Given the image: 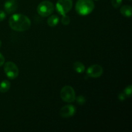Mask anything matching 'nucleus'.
<instances>
[{
	"label": "nucleus",
	"instance_id": "4",
	"mask_svg": "<svg viewBox=\"0 0 132 132\" xmlns=\"http://www.w3.org/2000/svg\"><path fill=\"white\" fill-rule=\"evenodd\" d=\"M62 100L67 103H73L76 100V92L74 89L70 86H64L62 88L60 92Z\"/></svg>",
	"mask_w": 132,
	"mask_h": 132
},
{
	"label": "nucleus",
	"instance_id": "22",
	"mask_svg": "<svg viewBox=\"0 0 132 132\" xmlns=\"http://www.w3.org/2000/svg\"><path fill=\"white\" fill-rule=\"evenodd\" d=\"M128 1H131V0H128Z\"/></svg>",
	"mask_w": 132,
	"mask_h": 132
},
{
	"label": "nucleus",
	"instance_id": "11",
	"mask_svg": "<svg viewBox=\"0 0 132 132\" xmlns=\"http://www.w3.org/2000/svg\"><path fill=\"white\" fill-rule=\"evenodd\" d=\"M59 21V18L57 15H52L48 18L47 20V23L48 26L54 27L58 24Z\"/></svg>",
	"mask_w": 132,
	"mask_h": 132
},
{
	"label": "nucleus",
	"instance_id": "15",
	"mask_svg": "<svg viewBox=\"0 0 132 132\" xmlns=\"http://www.w3.org/2000/svg\"><path fill=\"white\" fill-rule=\"evenodd\" d=\"M61 23L62 24L64 25H68L70 23V19L69 16L67 15L66 14L63 15V18L61 19Z\"/></svg>",
	"mask_w": 132,
	"mask_h": 132
},
{
	"label": "nucleus",
	"instance_id": "2",
	"mask_svg": "<svg viewBox=\"0 0 132 132\" xmlns=\"http://www.w3.org/2000/svg\"><path fill=\"white\" fill-rule=\"evenodd\" d=\"M75 8L79 15H86L94 10L95 4L92 0H77Z\"/></svg>",
	"mask_w": 132,
	"mask_h": 132
},
{
	"label": "nucleus",
	"instance_id": "8",
	"mask_svg": "<svg viewBox=\"0 0 132 132\" xmlns=\"http://www.w3.org/2000/svg\"><path fill=\"white\" fill-rule=\"evenodd\" d=\"M76 112V107L72 104H68V105L64 106L59 112V115L63 118H69L72 117L75 115Z\"/></svg>",
	"mask_w": 132,
	"mask_h": 132
},
{
	"label": "nucleus",
	"instance_id": "12",
	"mask_svg": "<svg viewBox=\"0 0 132 132\" xmlns=\"http://www.w3.org/2000/svg\"><path fill=\"white\" fill-rule=\"evenodd\" d=\"M73 70L79 73H82L85 72V67L82 63L79 61L75 62L73 64Z\"/></svg>",
	"mask_w": 132,
	"mask_h": 132
},
{
	"label": "nucleus",
	"instance_id": "6",
	"mask_svg": "<svg viewBox=\"0 0 132 132\" xmlns=\"http://www.w3.org/2000/svg\"><path fill=\"white\" fill-rule=\"evenodd\" d=\"M72 0H58L55 5V8L57 11L63 15L67 14L72 9Z\"/></svg>",
	"mask_w": 132,
	"mask_h": 132
},
{
	"label": "nucleus",
	"instance_id": "19",
	"mask_svg": "<svg viewBox=\"0 0 132 132\" xmlns=\"http://www.w3.org/2000/svg\"><path fill=\"white\" fill-rule=\"evenodd\" d=\"M126 98V95L124 94V92L121 93V94L119 95V100L121 101H122L125 100Z\"/></svg>",
	"mask_w": 132,
	"mask_h": 132
},
{
	"label": "nucleus",
	"instance_id": "18",
	"mask_svg": "<svg viewBox=\"0 0 132 132\" xmlns=\"http://www.w3.org/2000/svg\"><path fill=\"white\" fill-rule=\"evenodd\" d=\"M6 14L3 10H0V21H2L6 18Z\"/></svg>",
	"mask_w": 132,
	"mask_h": 132
},
{
	"label": "nucleus",
	"instance_id": "13",
	"mask_svg": "<svg viewBox=\"0 0 132 132\" xmlns=\"http://www.w3.org/2000/svg\"><path fill=\"white\" fill-rule=\"evenodd\" d=\"M10 88V82L8 80H4L0 83V92L1 93L7 92Z\"/></svg>",
	"mask_w": 132,
	"mask_h": 132
},
{
	"label": "nucleus",
	"instance_id": "5",
	"mask_svg": "<svg viewBox=\"0 0 132 132\" xmlns=\"http://www.w3.org/2000/svg\"><path fill=\"white\" fill-rule=\"evenodd\" d=\"M4 72L10 79H14L19 75V68L12 61H8L4 64Z\"/></svg>",
	"mask_w": 132,
	"mask_h": 132
},
{
	"label": "nucleus",
	"instance_id": "10",
	"mask_svg": "<svg viewBox=\"0 0 132 132\" xmlns=\"http://www.w3.org/2000/svg\"><path fill=\"white\" fill-rule=\"evenodd\" d=\"M120 12L126 18H130L132 14V7L130 5H124L120 9Z\"/></svg>",
	"mask_w": 132,
	"mask_h": 132
},
{
	"label": "nucleus",
	"instance_id": "7",
	"mask_svg": "<svg viewBox=\"0 0 132 132\" xmlns=\"http://www.w3.org/2000/svg\"><path fill=\"white\" fill-rule=\"evenodd\" d=\"M103 73V68L99 64H92L88 68L86 74L88 77L97 78L102 76Z\"/></svg>",
	"mask_w": 132,
	"mask_h": 132
},
{
	"label": "nucleus",
	"instance_id": "21",
	"mask_svg": "<svg viewBox=\"0 0 132 132\" xmlns=\"http://www.w3.org/2000/svg\"><path fill=\"white\" fill-rule=\"evenodd\" d=\"M1 44H2V43H1V41L0 40V47H1Z\"/></svg>",
	"mask_w": 132,
	"mask_h": 132
},
{
	"label": "nucleus",
	"instance_id": "14",
	"mask_svg": "<svg viewBox=\"0 0 132 132\" xmlns=\"http://www.w3.org/2000/svg\"><path fill=\"white\" fill-rule=\"evenodd\" d=\"M131 93H132V86L131 85H130L125 88V89L124 90V94L126 95V97H131Z\"/></svg>",
	"mask_w": 132,
	"mask_h": 132
},
{
	"label": "nucleus",
	"instance_id": "3",
	"mask_svg": "<svg viewBox=\"0 0 132 132\" xmlns=\"http://www.w3.org/2000/svg\"><path fill=\"white\" fill-rule=\"evenodd\" d=\"M55 6L52 2L50 1H43L40 3L37 7L39 15L42 17H48L54 11Z\"/></svg>",
	"mask_w": 132,
	"mask_h": 132
},
{
	"label": "nucleus",
	"instance_id": "1",
	"mask_svg": "<svg viewBox=\"0 0 132 132\" xmlns=\"http://www.w3.org/2000/svg\"><path fill=\"white\" fill-rule=\"evenodd\" d=\"M9 24L13 30L16 32H24L30 28L31 21L27 15L22 14H15L10 18Z\"/></svg>",
	"mask_w": 132,
	"mask_h": 132
},
{
	"label": "nucleus",
	"instance_id": "16",
	"mask_svg": "<svg viewBox=\"0 0 132 132\" xmlns=\"http://www.w3.org/2000/svg\"><path fill=\"white\" fill-rule=\"evenodd\" d=\"M122 0H111V3H112V5L115 8V9H117V8L120 7L122 4Z\"/></svg>",
	"mask_w": 132,
	"mask_h": 132
},
{
	"label": "nucleus",
	"instance_id": "20",
	"mask_svg": "<svg viewBox=\"0 0 132 132\" xmlns=\"http://www.w3.org/2000/svg\"><path fill=\"white\" fill-rule=\"evenodd\" d=\"M5 63V57L3 55L0 53V67L3 66Z\"/></svg>",
	"mask_w": 132,
	"mask_h": 132
},
{
	"label": "nucleus",
	"instance_id": "9",
	"mask_svg": "<svg viewBox=\"0 0 132 132\" xmlns=\"http://www.w3.org/2000/svg\"><path fill=\"white\" fill-rule=\"evenodd\" d=\"M18 6L17 0H7L4 5L5 10L8 14H12Z\"/></svg>",
	"mask_w": 132,
	"mask_h": 132
},
{
	"label": "nucleus",
	"instance_id": "23",
	"mask_svg": "<svg viewBox=\"0 0 132 132\" xmlns=\"http://www.w3.org/2000/svg\"><path fill=\"white\" fill-rule=\"evenodd\" d=\"M95 1H97V0H95Z\"/></svg>",
	"mask_w": 132,
	"mask_h": 132
},
{
	"label": "nucleus",
	"instance_id": "17",
	"mask_svg": "<svg viewBox=\"0 0 132 132\" xmlns=\"http://www.w3.org/2000/svg\"><path fill=\"white\" fill-rule=\"evenodd\" d=\"M76 101H77V103H78L80 105H82L83 104H85V102H86V99L84 96L82 95H79L77 97H76Z\"/></svg>",
	"mask_w": 132,
	"mask_h": 132
}]
</instances>
